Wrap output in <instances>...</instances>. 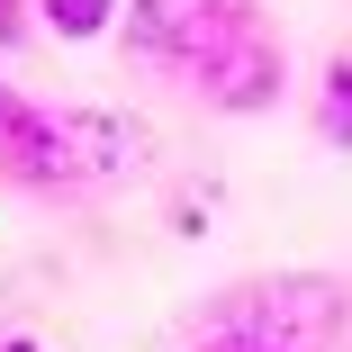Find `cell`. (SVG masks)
<instances>
[{
  "mask_svg": "<svg viewBox=\"0 0 352 352\" xmlns=\"http://www.w3.org/2000/svg\"><path fill=\"white\" fill-rule=\"evenodd\" d=\"M118 45L135 73L208 100L217 118H262L289 91V45L262 0H126Z\"/></svg>",
  "mask_w": 352,
  "mask_h": 352,
  "instance_id": "obj_1",
  "label": "cell"
},
{
  "mask_svg": "<svg viewBox=\"0 0 352 352\" xmlns=\"http://www.w3.org/2000/svg\"><path fill=\"white\" fill-rule=\"evenodd\" d=\"M352 316V289L325 271H271V280H235L208 298V334H253L280 352H334Z\"/></svg>",
  "mask_w": 352,
  "mask_h": 352,
  "instance_id": "obj_2",
  "label": "cell"
},
{
  "mask_svg": "<svg viewBox=\"0 0 352 352\" xmlns=\"http://www.w3.org/2000/svg\"><path fill=\"white\" fill-rule=\"evenodd\" d=\"M0 172L19 190H91V154H82V126L73 109H45V100H19L0 82Z\"/></svg>",
  "mask_w": 352,
  "mask_h": 352,
  "instance_id": "obj_3",
  "label": "cell"
},
{
  "mask_svg": "<svg viewBox=\"0 0 352 352\" xmlns=\"http://www.w3.org/2000/svg\"><path fill=\"white\" fill-rule=\"evenodd\" d=\"M316 135L334 154H352V54H325L316 73Z\"/></svg>",
  "mask_w": 352,
  "mask_h": 352,
  "instance_id": "obj_4",
  "label": "cell"
},
{
  "mask_svg": "<svg viewBox=\"0 0 352 352\" xmlns=\"http://www.w3.org/2000/svg\"><path fill=\"white\" fill-rule=\"evenodd\" d=\"M36 19H45L63 45H91V36H118L126 0H36Z\"/></svg>",
  "mask_w": 352,
  "mask_h": 352,
  "instance_id": "obj_5",
  "label": "cell"
},
{
  "mask_svg": "<svg viewBox=\"0 0 352 352\" xmlns=\"http://www.w3.org/2000/svg\"><path fill=\"white\" fill-rule=\"evenodd\" d=\"M190 352H280V343H253V334H208V325H199V343H190Z\"/></svg>",
  "mask_w": 352,
  "mask_h": 352,
  "instance_id": "obj_6",
  "label": "cell"
},
{
  "mask_svg": "<svg viewBox=\"0 0 352 352\" xmlns=\"http://www.w3.org/2000/svg\"><path fill=\"white\" fill-rule=\"evenodd\" d=\"M19 36H28V10H19V0H0V54H10Z\"/></svg>",
  "mask_w": 352,
  "mask_h": 352,
  "instance_id": "obj_7",
  "label": "cell"
},
{
  "mask_svg": "<svg viewBox=\"0 0 352 352\" xmlns=\"http://www.w3.org/2000/svg\"><path fill=\"white\" fill-rule=\"evenodd\" d=\"M0 352H36V343H28V334H10V343H0Z\"/></svg>",
  "mask_w": 352,
  "mask_h": 352,
  "instance_id": "obj_8",
  "label": "cell"
},
{
  "mask_svg": "<svg viewBox=\"0 0 352 352\" xmlns=\"http://www.w3.org/2000/svg\"><path fill=\"white\" fill-rule=\"evenodd\" d=\"M343 352H352V343H343Z\"/></svg>",
  "mask_w": 352,
  "mask_h": 352,
  "instance_id": "obj_9",
  "label": "cell"
}]
</instances>
